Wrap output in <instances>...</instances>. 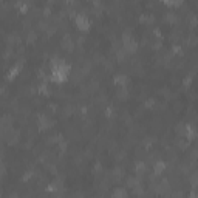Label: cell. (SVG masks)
Returning <instances> with one entry per match:
<instances>
[{
    "mask_svg": "<svg viewBox=\"0 0 198 198\" xmlns=\"http://www.w3.org/2000/svg\"><path fill=\"white\" fill-rule=\"evenodd\" d=\"M163 2L167 5H178V3H181V0H163Z\"/></svg>",
    "mask_w": 198,
    "mask_h": 198,
    "instance_id": "cell-2",
    "label": "cell"
},
{
    "mask_svg": "<svg viewBox=\"0 0 198 198\" xmlns=\"http://www.w3.org/2000/svg\"><path fill=\"white\" fill-rule=\"evenodd\" d=\"M76 23L81 30H87L88 28V19L85 16H77L76 17Z\"/></svg>",
    "mask_w": 198,
    "mask_h": 198,
    "instance_id": "cell-1",
    "label": "cell"
},
{
    "mask_svg": "<svg viewBox=\"0 0 198 198\" xmlns=\"http://www.w3.org/2000/svg\"><path fill=\"white\" fill-rule=\"evenodd\" d=\"M11 37H17V34H14V36H11ZM8 41H9V42H16V41H17V39H8Z\"/></svg>",
    "mask_w": 198,
    "mask_h": 198,
    "instance_id": "cell-3",
    "label": "cell"
}]
</instances>
